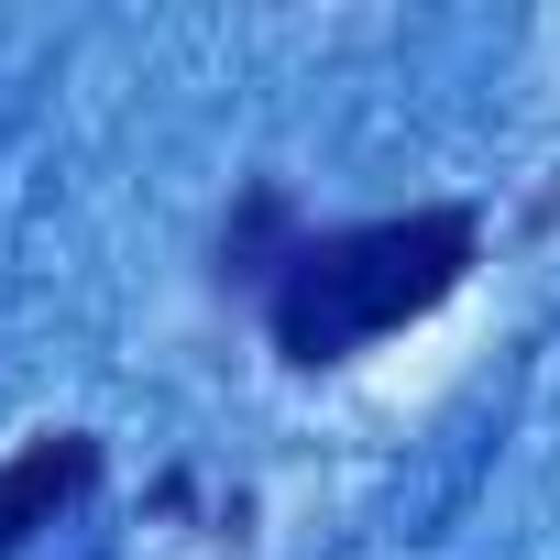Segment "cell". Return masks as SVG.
I'll return each mask as SVG.
<instances>
[{"label": "cell", "mask_w": 560, "mask_h": 560, "mask_svg": "<svg viewBox=\"0 0 560 560\" xmlns=\"http://www.w3.org/2000/svg\"><path fill=\"white\" fill-rule=\"evenodd\" d=\"M483 231L472 209H407V220H352V231H308L298 264L275 275V352L287 363H352L363 341L429 319L462 275H472Z\"/></svg>", "instance_id": "1"}, {"label": "cell", "mask_w": 560, "mask_h": 560, "mask_svg": "<svg viewBox=\"0 0 560 560\" xmlns=\"http://www.w3.org/2000/svg\"><path fill=\"white\" fill-rule=\"evenodd\" d=\"M89 483H100V440H89V429H45V440H23L12 462H0V560L34 549V527H56Z\"/></svg>", "instance_id": "2"}, {"label": "cell", "mask_w": 560, "mask_h": 560, "mask_svg": "<svg viewBox=\"0 0 560 560\" xmlns=\"http://www.w3.org/2000/svg\"><path fill=\"white\" fill-rule=\"evenodd\" d=\"M298 242H308V231H287V187H253L242 220L220 231V275H253V287L275 298V275L298 264Z\"/></svg>", "instance_id": "3"}]
</instances>
